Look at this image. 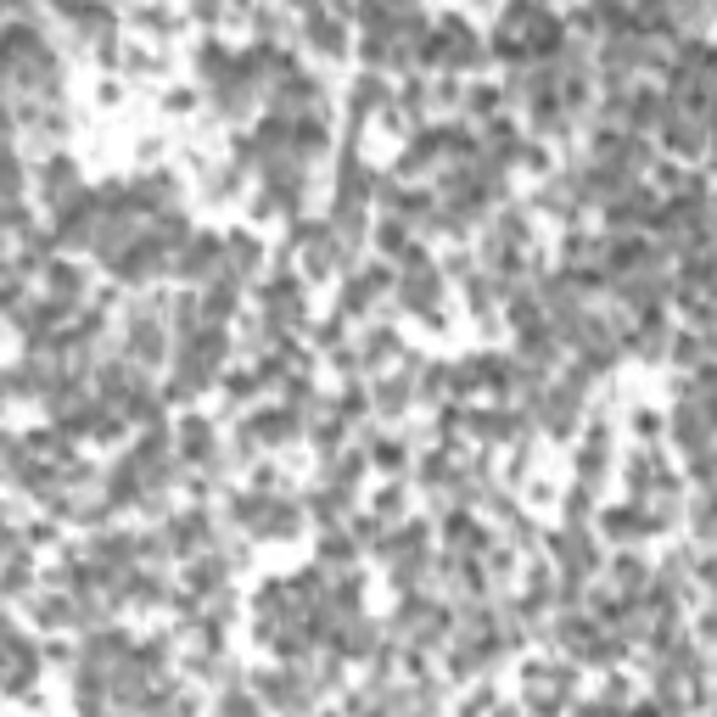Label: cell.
<instances>
[{"label": "cell", "instance_id": "52a82bcc", "mask_svg": "<svg viewBox=\"0 0 717 717\" xmlns=\"http://www.w3.org/2000/svg\"><path fill=\"white\" fill-rule=\"evenodd\" d=\"M471 107H477V113H488V107H499V90H493V85H477V96H471Z\"/></svg>", "mask_w": 717, "mask_h": 717}, {"label": "cell", "instance_id": "3957f363", "mask_svg": "<svg viewBox=\"0 0 717 717\" xmlns=\"http://www.w3.org/2000/svg\"><path fill=\"white\" fill-rule=\"evenodd\" d=\"M180 443H185V460H208V449H213V426L208 421H197V415H185L180 421Z\"/></svg>", "mask_w": 717, "mask_h": 717}, {"label": "cell", "instance_id": "7a4b0ae2", "mask_svg": "<svg viewBox=\"0 0 717 717\" xmlns=\"http://www.w3.org/2000/svg\"><path fill=\"white\" fill-rule=\"evenodd\" d=\"M40 292L45 297H57V303H79V297H85V269L73 264V258H51V264L40 269Z\"/></svg>", "mask_w": 717, "mask_h": 717}, {"label": "cell", "instance_id": "277c9868", "mask_svg": "<svg viewBox=\"0 0 717 717\" xmlns=\"http://www.w3.org/2000/svg\"><path fill=\"white\" fill-rule=\"evenodd\" d=\"M661 135H667V146H673V152H701V129L689 124V118H667V124H661Z\"/></svg>", "mask_w": 717, "mask_h": 717}, {"label": "cell", "instance_id": "6da1fadb", "mask_svg": "<svg viewBox=\"0 0 717 717\" xmlns=\"http://www.w3.org/2000/svg\"><path fill=\"white\" fill-rule=\"evenodd\" d=\"M85 185H79V163L73 157H51V163H40V202L45 208H62L68 197H79Z\"/></svg>", "mask_w": 717, "mask_h": 717}, {"label": "cell", "instance_id": "5b68a950", "mask_svg": "<svg viewBox=\"0 0 717 717\" xmlns=\"http://www.w3.org/2000/svg\"><path fill=\"white\" fill-rule=\"evenodd\" d=\"M309 40H314L320 57H337V51H342V29H337V23H325V17H320V23H309Z\"/></svg>", "mask_w": 717, "mask_h": 717}, {"label": "cell", "instance_id": "8992f818", "mask_svg": "<svg viewBox=\"0 0 717 717\" xmlns=\"http://www.w3.org/2000/svg\"><path fill=\"white\" fill-rule=\"evenodd\" d=\"M376 101H381V79H359L353 85V113H370Z\"/></svg>", "mask_w": 717, "mask_h": 717}]
</instances>
